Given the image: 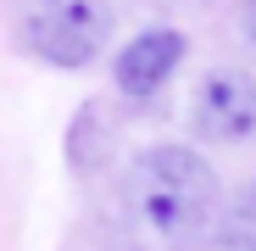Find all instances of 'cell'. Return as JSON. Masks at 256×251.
Returning a JSON list of instances; mask_svg holds the SVG:
<instances>
[{"label":"cell","mask_w":256,"mask_h":251,"mask_svg":"<svg viewBox=\"0 0 256 251\" xmlns=\"http://www.w3.org/2000/svg\"><path fill=\"white\" fill-rule=\"evenodd\" d=\"M218 173L190 145H150L128 167V206L134 223L156 245H190L218 223Z\"/></svg>","instance_id":"6da1fadb"},{"label":"cell","mask_w":256,"mask_h":251,"mask_svg":"<svg viewBox=\"0 0 256 251\" xmlns=\"http://www.w3.org/2000/svg\"><path fill=\"white\" fill-rule=\"evenodd\" d=\"M106 34H112V12L95 6V0H62V6H45V12H34L28 28H22L28 51L45 56V62H56V67L95 62L100 45H106Z\"/></svg>","instance_id":"7a4b0ae2"},{"label":"cell","mask_w":256,"mask_h":251,"mask_svg":"<svg viewBox=\"0 0 256 251\" xmlns=\"http://www.w3.org/2000/svg\"><path fill=\"white\" fill-rule=\"evenodd\" d=\"M190 123H195V134L212 140V145H234V140H245V134L256 129V78L240 73V67L212 73L200 90H195Z\"/></svg>","instance_id":"3957f363"},{"label":"cell","mask_w":256,"mask_h":251,"mask_svg":"<svg viewBox=\"0 0 256 251\" xmlns=\"http://www.w3.org/2000/svg\"><path fill=\"white\" fill-rule=\"evenodd\" d=\"M178 62H184V34L178 28H150V34H140V39L122 45V56H117V90L145 101V95H156L162 84L173 78Z\"/></svg>","instance_id":"277c9868"},{"label":"cell","mask_w":256,"mask_h":251,"mask_svg":"<svg viewBox=\"0 0 256 251\" xmlns=\"http://www.w3.org/2000/svg\"><path fill=\"white\" fill-rule=\"evenodd\" d=\"M223 234H228V245H234V251H256V184L234 201V212H228Z\"/></svg>","instance_id":"5b68a950"},{"label":"cell","mask_w":256,"mask_h":251,"mask_svg":"<svg viewBox=\"0 0 256 251\" xmlns=\"http://www.w3.org/2000/svg\"><path fill=\"white\" fill-rule=\"evenodd\" d=\"M245 34L256 39V0H245Z\"/></svg>","instance_id":"8992f818"}]
</instances>
